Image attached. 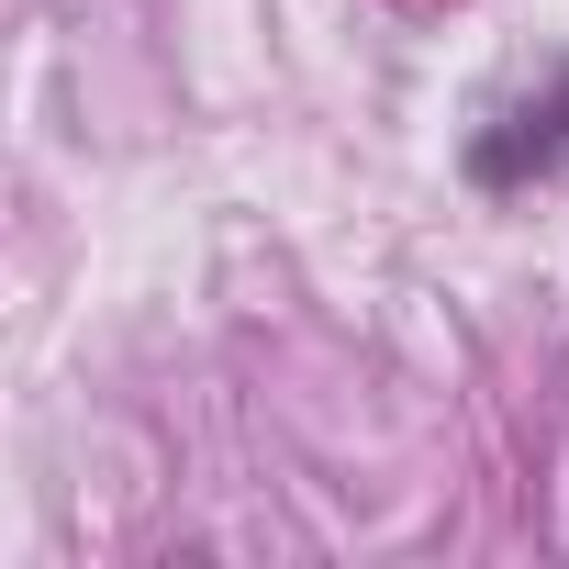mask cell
<instances>
[{
	"label": "cell",
	"mask_w": 569,
	"mask_h": 569,
	"mask_svg": "<svg viewBox=\"0 0 569 569\" xmlns=\"http://www.w3.org/2000/svg\"><path fill=\"white\" fill-rule=\"evenodd\" d=\"M558 157H569V68H558V90H547V101H525L502 134H480V146H469V179H480V190H513L525 168H558Z\"/></svg>",
	"instance_id": "6da1fadb"
}]
</instances>
